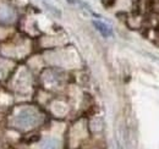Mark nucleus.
I'll return each instance as SVG.
<instances>
[{
	"label": "nucleus",
	"instance_id": "3",
	"mask_svg": "<svg viewBox=\"0 0 159 149\" xmlns=\"http://www.w3.org/2000/svg\"><path fill=\"white\" fill-rule=\"evenodd\" d=\"M93 25L102 33V36H104V37H111L113 36V29H111V27L109 25H107V23H104L102 21H93Z\"/></svg>",
	"mask_w": 159,
	"mask_h": 149
},
{
	"label": "nucleus",
	"instance_id": "1",
	"mask_svg": "<svg viewBox=\"0 0 159 149\" xmlns=\"http://www.w3.org/2000/svg\"><path fill=\"white\" fill-rule=\"evenodd\" d=\"M40 119L42 117L37 110L32 108H26L15 116L14 121H15V125L21 129H32L39 124Z\"/></svg>",
	"mask_w": 159,
	"mask_h": 149
},
{
	"label": "nucleus",
	"instance_id": "4",
	"mask_svg": "<svg viewBox=\"0 0 159 149\" xmlns=\"http://www.w3.org/2000/svg\"><path fill=\"white\" fill-rule=\"evenodd\" d=\"M14 15H15V12H14V10L10 7V6H1L0 7V20L1 21H11V20L14 19Z\"/></svg>",
	"mask_w": 159,
	"mask_h": 149
},
{
	"label": "nucleus",
	"instance_id": "2",
	"mask_svg": "<svg viewBox=\"0 0 159 149\" xmlns=\"http://www.w3.org/2000/svg\"><path fill=\"white\" fill-rule=\"evenodd\" d=\"M60 147H61L60 141L57 138H53V137L45 138L39 144V149H60Z\"/></svg>",
	"mask_w": 159,
	"mask_h": 149
},
{
	"label": "nucleus",
	"instance_id": "5",
	"mask_svg": "<svg viewBox=\"0 0 159 149\" xmlns=\"http://www.w3.org/2000/svg\"><path fill=\"white\" fill-rule=\"evenodd\" d=\"M43 4H44V6H45V9H48L52 14H54L55 16H58V17H60V15H61V12H60L59 9H57L55 6H53L52 4H49V2H47V1H43Z\"/></svg>",
	"mask_w": 159,
	"mask_h": 149
}]
</instances>
